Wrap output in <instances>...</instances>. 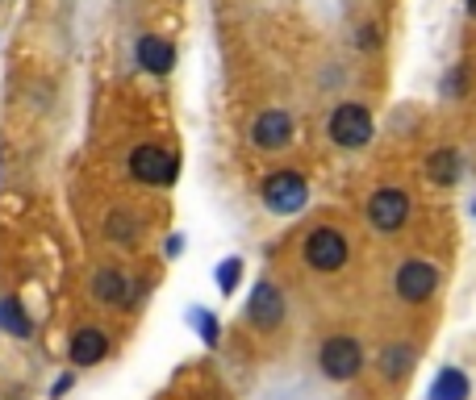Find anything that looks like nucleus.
I'll return each instance as SVG.
<instances>
[{"instance_id":"obj_1","label":"nucleus","mask_w":476,"mask_h":400,"mask_svg":"<svg viewBox=\"0 0 476 400\" xmlns=\"http://www.w3.org/2000/svg\"><path fill=\"white\" fill-rule=\"evenodd\" d=\"M301 259L318 275H338L351 263V242L338 226H314L301 238Z\"/></svg>"},{"instance_id":"obj_2","label":"nucleus","mask_w":476,"mask_h":400,"mask_svg":"<svg viewBox=\"0 0 476 400\" xmlns=\"http://www.w3.org/2000/svg\"><path fill=\"white\" fill-rule=\"evenodd\" d=\"M326 134L338 151H364L372 138H376V121L359 100H338L326 117Z\"/></svg>"},{"instance_id":"obj_3","label":"nucleus","mask_w":476,"mask_h":400,"mask_svg":"<svg viewBox=\"0 0 476 400\" xmlns=\"http://www.w3.org/2000/svg\"><path fill=\"white\" fill-rule=\"evenodd\" d=\"M364 367H368V355L359 347V338L330 334L322 347H318V371H322L330 384H351V379L364 376Z\"/></svg>"},{"instance_id":"obj_4","label":"nucleus","mask_w":476,"mask_h":400,"mask_svg":"<svg viewBox=\"0 0 476 400\" xmlns=\"http://www.w3.org/2000/svg\"><path fill=\"white\" fill-rule=\"evenodd\" d=\"M260 200H263V209H268L271 217H297L305 205H309V180H305L301 172L281 167V172L263 175Z\"/></svg>"},{"instance_id":"obj_5","label":"nucleus","mask_w":476,"mask_h":400,"mask_svg":"<svg viewBox=\"0 0 476 400\" xmlns=\"http://www.w3.org/2000/svg\"><path fill=\"white\" fill-rule=\"evenodd\" d=\"M410 213H414V200L405 188H376L368 196V205H364V217H368V226L385 238L401 234V229L410 226Z\"/></svg>"},{"instance_id":"obj_6","label":"nucleus","mask_w":476,"mask_h":400,"mask_svg":"<svg viewBox=\"0 0 476 400\" xmlns=\"http://www.w3.org/2000/svg\"><path fill=\"white\" fill-rule=\"evenodd\" d=\"M434 288H439V267L431 259L410 255V259H401L397 271H393V296L401 304H426L434 296Z\"/></svg>"},{"instance_id":"obj_7","label":"nucleus","mask_w":476,"mask_h":400,"mask_svg":"<svg viewBox=\"0 0 476 400\" xmlns=\"http://www.w3.org/2000/svg\"><path fill=\"white\" fill-rule=\"evenodd\" d=\"M247 325L251 330H260V334H276L284 325V317H289V301H284L281 284L271 280H255V288H251L247 296Z\"/></svg>"},{"instance_id":"obj_8","label":"nucleus","mask_w":476,"mask_h":400,"mask_svg":"<svg viewBox=\"0 0 476 400\" xmlns=\"http://www.w3.org/2000/svg\"><path fill=\"white\" fill-rule=\"evenodd\" d=\"M292 138H297V121H292L289 108H263L260 117L251 121V146L255 151H289Z\"/></svg>"},{"instance_id":"obj_9","label":"nucleus","mask_w":476,"mask_h":400,"mask_svg":"<svg viewBox=\"0 0 476 400\" xmlns=\"http://www.w3.org/2000/svg\"><path fill=\"white\" fill-rule=\"evenodd\" d=\"M176 172H180V163H176V154H167L163 146H134L130 154V175L134 180H142V184L151 188H167L176 180Z\"/></svg>"},{"instance_id":"obj_10","label":"nucleus","mask_w":476,"mask_h":400,"mask_svg":"<svg viewBox=\"0 0 476 400\" xmlns=\"http://www.w3.org/2000/svg\"><path fill=\"white\" fill-rule=\"evenodd\" d=\"M414 363H418V347L414 342H385L376 350V371L385 384H401L414 371Z\"/></svg>"},{"instance_id":"obj_11","label":"nucleus","mask_w":476,"mask_h":400,"mask_svg":"<svg viewBox=\"0 0 476 400\" xmlns=\"http://www.w3.org/2000/svg\"><path fill=\"white\" fill-rule=\"evenodd\" d=\"M426 400H472V379H468L464 367H439V376L431 379V388H426Z\"/></svg>"},{"instance_id":"obj_12","label":"nucleus","mask_w":476,"mask_h":400,"mask_svg":"<svg viewBox=\"0 0 476 400\" xmlns=\"http://www.w3.org/2000/svg\"><path fill=\"white\" fill-rule=\"evenodd\" d=\"M105 355H109L105 330H97V325H84V330H76V338H71V363H80V367H92V363H100Z\"/></svg>"},{"instance_id":"obj_13","label":"nucleus","mask_w":476,"mask_h":400,"mask_svg":"<svg viewBox=\"0 0 476 400\" xmlns=\"http://www.w3.org/2000/svg\"><path fill=\"white\" fill-rule=\"evenodd\" d=\"M460 175H464V159H460V151H452V146H439V151L426 159V180L439 188H452L460 184Z\"/></svg>"},{"instance_id":"obj_14","label":"nucleus","mask_w":476,"mask_h":400,"mask_svg":"<svg viewBox=\"0 0 476 400\" xmlns=\"http://www.w3.org/2000/svg\"><path fill=\"white\" fill-rule=\"evenodd\" d=\"M176 63V51L172 42H163V38H155V33H147V38H138V67H147L151 76H167Z\"/></svg>"},{"instance_id":"obj_15","label":"nucleus","mask_w":476,"mask_h":400,"mask_svg":"<svg viewBox=\"0 0 476 400\" xmlns=\"http://www.w3.org/2000/svg\"><path fill=\"white\" fill-rule=\"evenodd\" d=\"M92 293H97V301H105V304H130V280H126L118 267H105V271H97Z\"/></svg>"},{"instance_id":"obj_16","label":"nucleus","mask_w":476,"mask_h":400,"mask_svg":"<svg viewBox=\"0 0 476 400\" xmlns=\"http://www.w3.org/2000/svg\"><path fill=\"white\" fill-rule=\"evenodd\" d=\"M0 330L13 338H30V317L22 313L17 301H0Z\"/></svg>"},{"instance_id":"obj_17","label":"nucleus","mask_w":476,"mask_h":400,"mask_svg":"<svg viewBox=\"0 0 476 400\" xmlns=\"http://www.w3.org/2000/svg\"><path fill=\"white\" fill-rule=\"evenodd\" d=\"M238 280H243V259H238V255L217 263V288H222V296H234Z\"/></svg>"},{"instance_id":"obj_18","label":"nucleus","mask_w":476,"mask_h":400,"mask_svg":"<svg viewBox=\"0 0 476 400\" xmlns=\"http://www.w3.org/2000/svg\"><path fill=\"white\" fill-rule=\"evenodd\" d=\"M188 321L201 330V342H205V347H217V338H222V325H217L214 313H205V309H193V313H188Z\"/></svg>"},{"instance_id":"obj_19","label":"nucleus","mask_w":476,"mask_h":400,"mask_svg":"<svg viewBox=\"0 0 476 400\" xmlns=\"http://www.w3.org/2000/svg\"><path fill=\"white\" fill-rule=\"evenodd\" d=\"M109 234H113V238L118 242H134V234H138V226H134L130 217L126 213H113L109 217Z\"/></svg>"},{"instance_id":"obj_20","label":"nucleus","mask_w":476,"mask_h":400,"mask_svg":"<svg viewBox=\"0 0 476 400\" xmlns=\"http://www.w3.org/2000/svg\"><path fill=\"white\" fill-rule=\"evenodd\" d=\"M464 9H468V17L476 22V0H464Z\"/></svg>"},{"instance_id":"obj_21","label":"nucleus","mask_w":476,"mask_h":400,"mask_svg":"<svg viewBox=\"0 0 476 400\" xmlns=\"http://www.w3.org/2000/svg\"><path fill=\"white\" fill-rule=\"evenodd\" d=\"M472 217H476V205H472Z\"/></svg>"}]
</instances>
